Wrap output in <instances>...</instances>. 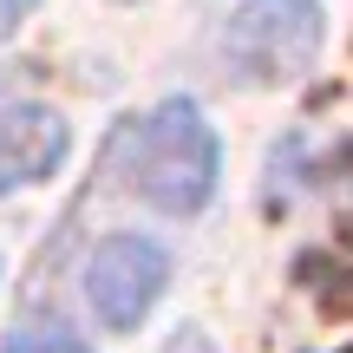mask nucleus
I'll list each match as a JSON object with an SVG mask.
<instances>
[{"label":"nucleus","instance_id":"nucleus-6","mask_svg":"<svg viewBox=\"0 0 353 353\" xmlns=\"http://www.w3.org/2000/svg\"><path fill=\"white\" fill-rule=\"evenodd\" d=\"M341 353H353V347H341Z\"/></svg>","mask_w":353,"mask_h":353},{"label":"nucleus","instance_id":"nucleus-2","mask_svg":"<svg viewBox=\"0 0 353 353\" xmlns=\"http://www.w3.org/2000/svg\"><path fill=\"white\" fill-rule=\"evenodd\" d=\"M327 39V13L314 0H242L223 26V59L249 85H294Z\"/></svg>","mask_w":353,"mask_h":353},{"label":"nucleus","instance_id":"nucleus-1","mask_svg":"<svg viewBox=\"0 0 353 353\" xmlns=\"http://www.w3.org/2000/svg\"><path fill=\"white\" fill-rule=\"evenodd\" d=\"M118 157H125L131 190L164 216H196L216 196V170H223L216 131L203 125L190 99H164L151 118H131L118 138Z\"/></svg>","mask_w":353,"mask_h":353},{"label":"nucleus","instance_id":"nucleus-4","mask_svg":"<svg viewBox=\"0 0 353 353\" xmlns=\"http://www.w3.org/2000/svg\"><path fill=\"white\" fill-rule=\"evenodd\" d=\"M65 144H72V131H65V118L46 112V105H13V112H0V196L20 190V183L52 176L65 164Z\"/></svg>","mask_w":353,"mask_h":353},{"label":"nucleus","instance_id":"nucleus-3","mask_svg":"<svg viewBox=\"0 0 353 353\" xmlns=\"http://www.w3.org/2000/svg\"><path fill=\"white\" fill-rule=\"evenodd\" d=\"M164 281H170V262H164V249L151 236H105L92 249V262H85V301H92V314L105 327L125 334L157 307Z\"/></svg>","mask_w":353,"mask_h":353},{"label":"nucleus","instance_id":"nucleus-5","mask_svg":"<svg viewBox=\"0 0 353 353\" xmlns=\"http://www.w3.org/2000/svg\"><path fill=\"white\" fill-rule=\"evenodd\" d=\"M0 353H92L85 341H79L72 327H52V321H33V327L7 334V347Z\"/></svg>","mask_w":353,"mask_h":353}]
</instances>
